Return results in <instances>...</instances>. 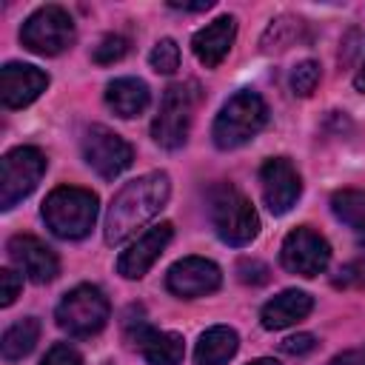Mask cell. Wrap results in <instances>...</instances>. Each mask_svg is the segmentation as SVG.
Returning a JSON list of instances; mask_svg holds the SVG:
<instances>
[{
  "mask_svg": "<svg viewBox=\"0 0 365 365\" xmlns=\"http://www.w3.org/2000/svg\"><path fill=\"white\" fill-rule=\"evenodd\" d=\"M171 197V180L165 171H148L137 180H128L114 197L106 211L103 237L108 245L125 242L137 228L154 220Z\"/></svg>",
  "mask_w": 365,
  "mask_h": 365,
  "instance_id": "cell-1",
  "label": "cell"
},
{
  "mask_svg": "<svg viewBox=\"0 0 365 365\" xmlns=\"http://www.w3.org/2000/svg\"><path fill=\"white\" fill-rule=\"evenodd\" d=\"M265 123H268L265 100L257 91L242 88L222 103V108L211 125V140L217 148L231 151V148H240L248 140H254L265 128Z\"/></svg>",
  "mask_w": 365,
  "mask_h": 365,
  "instance_id": "cell-2",
  "label": "cell"
},
{
  "mask_svg": "<svg viewBox=\"0 0 365 365\" xmlns=\"http://www.w3.org/2000/svg\"><path fill=\"white\" fill-rule=\"evenodd\" d=\"M208 217H211V225H214L217 237L225 245L242 248L259 234V217H257L251 200L228 182H220V185L211 188Z\"/></svg>",
  "mask_w": 365,
  "mask_h": 365,
  "instance_id": "cell-3",
  "label": "cell"
},
{
  "mask_svg": "<svg viewBox=\"0 0 365 365\" xmlns=\"http://www.w3.org/2000/svg\"><path fill=\"white\" fill-rule=\"evenodd\" d=\"M43 220L60 240H83L97 220V194L77 185L54 188L43 202Z\"/></svg>",
  "mask_w": 365,
  "mask_h": 365,
  "instance_id": "cell-4",
  "label": "cell"
},
{
  "mask_svg": "<svg viewBox=\"0 0 365 365\" xmlns=\"http://www.w3.org/2000/svg\"><path fill=\"white\" fill-rule=\"evenodd\" d=\"M197 100H200L197 83H171L165 88V94L160 100V111L151 123V137L157 145H163L168 151L185 145Z\"/></svg>",
  "mask_w": 365,
  "mask_h": 365,
  "instance_id": "cell-5",
  "label": "cell"
},
{
  "mask_svg": "<svg viewBox=\"0 0 365 365\" xmlns=\"http://www.w3.org/2000/svg\"><path fill=\"white\" fill-rule=\"evenodd\" d=\"M108 314L111 305L97 285H77L57 302L54 319L68 336H94L106 328Z\"/></svg>",
  "mask_w": 365,
  "mask_h": 365,
  "instance_id": "cell-6",
  "label": "cell"
},
{
  "mask_svg": "<svg viewBox=\"0 0 365 365\" xmlns=\"http://www.w3.org/2000/svg\"><path fill=\"white\" fill-rule=\"evenodd\" d=\"M46 154L34 145H17L0 160V208L9 211L26 200L46 174Z\"/></svg>",
  "mask_w": 365,
  "mask_h": 365,
  "instance_id": "cell-7",
  "label": "cell"
},
{
  "mask_svg": "<svg viewBox=\"0 0 365 365\" xmlns=\"http://www.w3.org/2000/svg\"><path fill=\"white\" fill-rule=\"evenodd\" d=\"M74 37V20L63 6H40L20 29V43L40 57L63 54L66 48H71Z\"/></svg>",
  "mask_w": 365,
  "mask_h": 365,
  "instance_id": "cell-8",
  "label": "cell"
},
{
  "mask_svg": "<svg viewBox=\"0 0 365 365\" xmlns=\"http://www.w3.org/2000/svg\"><path fill=\"white\" fill-rule=\"evenodd\" d=\"M279 262H282V268L288 274H297V277L311 279V277H317V274H322L328 268V262H331V245L314 228L299 225V228H294L282 240Z\"/></svg>",
  "mask_w": 365,
  "mask_h": 365,
  "instance_id": "cell-9",
  "label": "cell"
},
{
  "mask_svg": "<svg viewBox=\"0 0 365 365\" xmlns=\"http://www.w3.org/2000/svg\"><path fill=\"white\" fill-rule=\"evenodd\" d=\"M83 160L103 177L114 180L134 163V148L106 125H88L83 134Z\"/></svg>",
  "mask_w": 365,
  "mask_h": 365,
  "instance_id": "cell-10",
  "label": "cell"
},
{
  "mask_svg": "<svg viewBox=\"0 0 365 365\" xmlns=\"http://www.w3.org/2000/svg\"><path fill=\"white\" fill-rule=\"evenodd\" d=\"M259 188L271 214H288L302 194V180L288 157H271L259 168Z\"/></svg>",
  "mask_w": 365,
  "mask_h": 365,
  "instance_id": "cell-11",
  "label": "cell"
},
{
  "mask_svg": "<svg viewBox=\"0 0 365 365\" xmlns=\"http://www.w3.org/2000/svg\"><path fill=\"white\" fill-rule=\"evenodd\" d=\"M220 282H222V271L205 257H182L165 274L168 291L174 297H182V299L214 294L220 288Z\"/></svg>",
  "mask_w": 365,
  "mask_h": 365,
  "instance_id": "cell-12",
  "label": "cell"
},
{
  "mask_svg": "<svg viewBox=\"0 0 365 365\" xmlns=\"http://www.w3.org/2000/svg\"><path fill=\"white\" fill-rule=\"evenodd\" d=\"M174 237V225L171 222H160L145 228L117 259V274H123L125 279H140L148 274V268L160 259V254L165 251V245Z\"/></svg>",
  "mask_w": 365,
  "mask_h": 365,
  "instance_id": "cell-13",
  "label": "cell"
},
{
  "mask_svg": "<svg viewBox=\"0 0 365 365\" xmlns=\"http://www.w3.org/2000/svg\"><path fill=\"white\" fill-rule=\"evenodd\" d=\"M9 251V259L31 279V282H51L57 274H60V259L57 254L37 237L31 234H14L6 245Z\"/></svg>",
  "mask_w": 365,
  "mask_h": 365,
  "instance_id": "cell-14",
  "label": "cell"
},
{
  "mask_svg": "<svg viewBox=\"0 0 365 365\" xmlns=\"http://www.w3.org/2000/svg\"><path fill=\"white\" fill-rule=\"evenodd\" d=\"M48 86V74L29 63H6L0 68V100L6 108H23L34 103Z\"/></svg>",
  "mask_w": 365,
  "mask_h": 365,
  "instance_id": "cell-15",
  "label": "cell"
},
{
  "mask_svg": "<svg viewBox=\"0 0 365 365\" xmlns=\"http://www.w3.org/2000/svg\"><path fill=\"white\" fill-rule=\"evenodd\" d=\"M234 37H237V20L231 14H222V17L211 20L208 26H202L200 31H194V37H191L194 57L205 68H217L228 57Z\"/></svg>",
  "mask_w": 365,
  "mask_h": 365,
  "instance_id": "cell-16",
  "label": "cell"
},
{
  "mask_svg": "<svg viewBox=\"0 0 365 365\" xmlns=\"http://www.w3.org/2000/svg\"><path fill=\"white\" fill-rule=\"evenodd\" d=\"M134 345L143 354V359L148 365H180L185 356V342L180 334L174 331H157L145 322L137 325L134 334Z\"/></svg>",
  "mask_w": 365,
  "mask_h": 365,
  "instance_id": "cell-17",
  "label": "cell"
},
{
  "mask_svg": "<svg viewBox=\"0 0 365 365\" xmlns=\"http://www.w3.org/2000/svg\"><path fill=\"white\" fill-rule=\"evenodd\" d=\"M314 308V299L311 294L305 291H297V288H288L282 294H277L274 299H268L259 311V319H262V328L268 331H282L299 319H305Z\"/></svg>",
  "mask_w": 365,
  "mask_h": 365,
  "instance_id": "cell-18",
  "label": "cell"
},
{
  "mask_svg": "<svg viewBox=\"0 0 365 365\" xmlns=\"http://www.w3.org/2000/svg\"><path fill=\"white\" fill-rule=\"evenodd\" d=\"M148 100H151L148 86L140 77H117L106 86V103L123 120L140 117L148 108Z\"/></svg>",
  "mask_w": 365,
  "mask_h": 365,
  "instance_id": "cell-19",
  "label": "cell"
},
{
  "mask_svg": "<svg viewBox=\"0 0 365 365\" xmlns=\"http://www.w3.org/2000/svg\"><path fill=\"white\" fill-rule=\"evenodd\" d=\"M240 348V336L234 328L228 325H214L208 331H202L197 348H194V359L197 365H225Z\"/></svg>",
  "mask_w": 365,
  "mask_h": 365,
  "instance_id": "cell-20",
  "label": "cell"
},
{
  "mask_svg": "<svg viewBox=\"0 0 365 365\" xmlns=\"http://www.w3.org/2000/svg\"><path fill=\"white\" fill-rule=\"evenodd\" d=\"M40 339V322L34 317H23L17 319L14 325H9L0 336V356L6 362H14V359H23L26 354L34 351Z\"/></svg>",
  "mask_w": 365,
  "mask_h": 365,
  "instance_id": "cell-21",
  "label": "cell"
},
{
  "mask_svg": "<svg viewBox=\"0 0 365 365\" xmlns=\"http://www.w3.org/2000/svg\"><path fill=\"white\" fill-rule=\"evenodd\" d=\"M331 211L365 245V191H359V188H342V191H336L331 197Z\"/></svg>",
  "mask_w": 365,
  "mask_h": 365,
  "instance_id": "cell-22",
  "label": "cell"
},
{
  "mask_svg": "<svg viewBox=\"0 0 365 365\" xmlns=\"http://www.w3.org/2000/svg\"><path fill=\"white\" fill-rule=\"evenodd\" d=\"M148 60H151V68L157 74H174L180 68V46L171 37H163L151 48V57Z\"/></svg>",
  "mask_w": 365,
  "mask_h": 365,
  "instance_id": "cell-23",
  "label": "cell"
},
{
  "mask_svg": "<svg viewBox=\"0 0 365 365\" xmlns=\"http://www.w3.org/2000/svg\"><path fill=\"white\" fill-rule=\"evenodd\" d=\"M319 83V66L314 60H302L299 66H294L291 71V91L299 97H308Z\"/></svg>",
  "mask_w": 365,
  "mask_h": 365,
  "instance_id": "cell-24",
  "label": "cell"
},
{
  "mask_svg": "<svg viewBox=\"0 0 365 365\" xmlns=\"http://www.w3.org/2000/svg\"><path fill=\"white\" fill-rule=\"evenodd\" d=\"M125 51H128V40H125L123 34H108V37H103L100 46L94 48V63H100V66L117 63Z\"/></svg>",
  "mask_w": 365,
  "mask_h": 365,
  "instance_id": "cell-25",
  "label": "cell"
},
{
  "mask_svg": "<svg viewBox=\"0 0 365 365\" xmlns=\"http://www.w3.org/2000/svg\"><path fill=\"white\" fill-rule=\"evenodd\" d=\"M40 365H83V356H80V351H77L74 345H68V342H54V345L46 351V356H43Z\"/></svg>",
  "mask_w": 365,
  "mask_h": 365,
  "instance_id": "cell-26",
  "label": "cell"
},
{
  "mask_svg": "<svg viewBox=\"0 0 365 365\" xmlns=\"http://www.w3.org/2000/svg\"><path fill=\"white\" fill-rule=\"evenodd\" d=\"M334 285H342V288H365V257L342 265V271L334 279Z\"/></svg>",
  "mask_w": 365,
  "mask_h": 365,
  "instance_id": "cell-27",
  "label": "cell"
},
{
  "mask_svg": "<svg viewBox=\"0 0 365 365\" xmlns=\"http://www.w3.org/2000/svg\"><path fill=\"white\" fill-rule=\"evenodd\" d=\"M20 288H23V277L17 271H11V268H3L0 271V305L9 308L17 299Z\"/></svg>",
  "mask_w": 365,
  "mask_h": 365,
  "instance_id": "cell-28",
  "label": "cell"
},
{
  "mask_svg": "<svg viewBox=\"0 0 365 365\" xmlns=\"http://www.w3.org/2000/svg\"><path fill=\"white\" fill-rule=\"evenodd\" d=\"M237 274H240L242 282H251V285H262V282H268V268H265L259 259H240Z\"/></svg>",
  "mask_w": 365,
  "mask_h": 365,
  "instance_id": "cell-29",
  "label": "cell"
},
{
  "mask_svg": "<svg viewBox=\"0 0 365 365\" xmlns=\"http://www.w3.org/2000/svg\"><path fill=\"white\" fill-rule=\"evenodd\" d=\"M314 348H317V339L311 334H297V336H288V339L279 342V351L291 354V356H302V354H308Z\"/></svg>",
  "mask_w": 365,
  "mask_h": 365,
  "instance_id": "cell-30",
  "label": "cell"
},
{
  "mask_svg": "<svg viewBox=\"0 0 365 365\" xmlns=\"http://www.w3.org/2000/svg\"><path fill=\"white\" fill-rule=\"evenodd\" d=\"M331 365H365V345L362 348H354V351H345L339 356H334Z\"/></svg>",
  "mask_w": 365,
  "mask_h": 365,
  "instance_id": "cell-31",
  "label": "cell"
},
{
  "mask_svg": "<svg viewBox=\"0 0 365 365\" xmlns=\"http://www.w3.org/2000/svg\"><path fill=\"white\" fill-rule=\"evenodd\" d=\"M211 6H214L211 0H202V3H171V9H182V11H205Z\"/></svg>",
  "mask_w": 365,
  "mask_h": 365,
  "instance_id": "cell-32",
  "label": "cell"
},
{
  "mask_svg": "<svg viewBox=\"0 0 365 365\" xmlns=\"http://www.w3.org/2000/svg\"><path fill=\"white\" fill-rule=\"evenodd\" d=\"M354 86H356V91L365 94V57H362V63H359V71H356V77H354Z\"/></svg>",
  "mask_w": 365,
  "mask_h": 365,
  "instance_id": "cell-33",
  "label": "cell"
},
{
  "mask_svg": "<svg viewBox=\"0 0 365 365\" xmlns=\"http://www.w3.org/2000/svg\"><path fill=\"white\" fill-rule=\"evenodd\" d=\"M248 365H279V362L271 359V356H259V359H254V362H248Z\"/></svg>",
  "mask_w": 365,
  "mask_h": 365,
  "instance_id": "cell-34",
  "label": "cell"
}]
</instances>
